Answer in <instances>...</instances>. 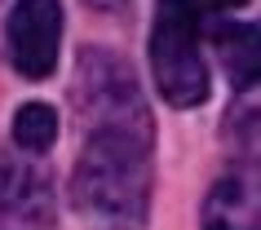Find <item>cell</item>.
Wrapping results in <instances>:
<instances>
[{"instance_id": "cell-1", "label": "cell", "mask_w": 261, "mask_h": 230, "mask_svg": "<svg viewBox=\"0 0 261 230\" xmlns=\"http://www.w3.org/2000/svg\"><path fill=\"white\" fill-rule=\"evenodd\" d=\"M71 93L84 124L71 208L89 230H142L155 190V124L133 71L111 49H84Z\"/></svg>"}, {"instance_id": "cell-2", "label": "cell", "mask_w": 261, "mask_h": 230, "mask_svg": "<svg viewBox=\"0 0 261 230\" xmlns=\"http://www.w3.org/2000/svg\"><path fill=\"white\" fill-rule=\"evenodd\" d=\"M151 71L168 107H199L208 97V67L199 54V0L155 5Z\"/></svg>"}, {"instance_id": "cell-3", "label": "cell", "mask_w": 261, "mask_h": 230, "mask_svg": "<svg viewBox=\"0 0 261 230\" xmlns=\"http://www.w3.org/2000/svg\"><path fill=\"white\" fill-rule=\"evenodd\" d=\"M5 40L9 62L22 80H49L62 44V0H14Z\"/></svg>"}, {"instance_id": "cell-4", "label": "cell", "mask_w": 261, "mask_h": 230, "mask_svg": "<svg viewBox=\"0 0 261 230\" xmlns=\"http://www.w3.org/2000/svg\"><path fill=\"white\" fill-rule=\"evenodd\" d=\"M0 230H58L54 177L27 155H0Z\"/></svg>"}, {"instance_id": "cell-5", "label": "cell", "mask_w": 261, "mask_h": 230, "mask_svg": "<svg viewBox=\"0 0 261 230\" xmlns=\"http://www.w3.org/2000/svg\"><path fill=\"white\" fill-rule=\"evenodd\" d=\"M204 230H261V190L257 173H226L213 182L204 195V213H199Z\"/></svg>"}, {"instance_id": "cell-6", "label": "cell", "mask_w": 261, "mask_h": 230, "mask_svg": "<svg viewBox=\"0 0 261 230\" xmlns=\"http://www.w3.org/2000/svg\"><path fill=\"white\" fill-rule=\"evenodd\" d=\"M221 44V62L230 71V80L239 89H252L261 75V44H257V27L252 22H230V27L217 31Z\"/></svg>"}, {"instance_id": "cell-7", "label": "cell", "mask_w": 261, "mask_h": 230, "mask_svg": "<svg viewBox=\"0 0 261 230\" xmlns=\"http://www.w3.org/2000/svg\"><path fill=\"white\" fill-rule=\"evenodd\" d=\"M14 142L31 155H40L58 142V111L49 102H27L14 111Z\"/></svg>"}, {"instance_id": "cell-8", "label": "cell", "mask_w": 261, "mask_h": 230, "mask_svg": "<svg viewBox=\"0 0 261 230\" xmlns=\"http://www.w3.org/2000/svg\"><path fill=\"white\" fill-rule=\"evenodd\" d=\"M199 5H208V9H234V5H244V0H199Z\"/></svg>"}]
</instances>
